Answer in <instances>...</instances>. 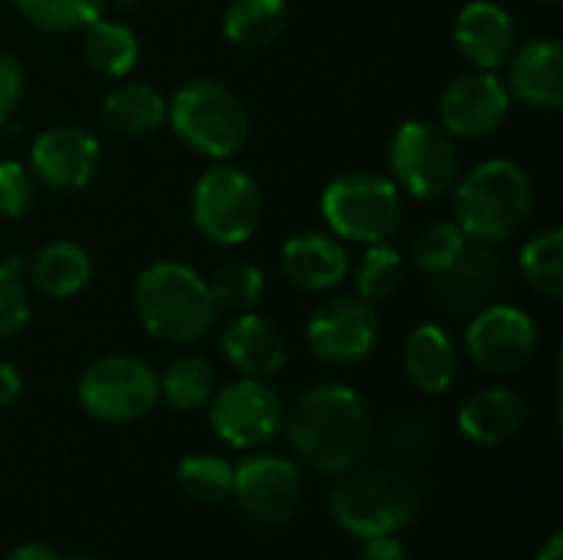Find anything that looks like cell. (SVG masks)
<instances>
[{"mask_svg": "<svg viewBox=\"0 0 563 560\" xmlns=\"http://www.w3.org/2000/svg\"><path fill=\"white\" fill-rule=\"evenodd\" d=\"M284 426L297 459L323 475L350 472L373 439L366 399L343 383H320L300 393L284 416Z\"/></svg>", "mask_w": 563, "mask_h": 560, "instance_id": "cell-1", "label": "cell"}, {"mask_svg": "<svg viewBox=\"0 0 563 560\" xmlns=\"http://www.w3.org/2000/svg\"><path fill=\"white\" fill-rule=\"evenodd\" d=\"M455 224L472 241H511L534 211L531 175L511 158H488L465 172L455 188Z\"/></svg>", "mask_w": 563, "mask_h": 560, "instance_id": "cell-2", "label": "cell"}, {"mask_svg": "<svg viewBox=\"0 0 563 560\" xmlns=\"http://www.w3.org/2000/svg\"><path fill=\"white\" fill-rule=\"evenodd\" d=\"M132 304L142 327L155 340L175 347L198 343L218 317V304L208 290V281L181 261L148 264L135 281Z\"/></svg>", "mask_w": 563, "mask_h": 560, "instance_id": "cell-3", "label": "cell"}, {"mask_svg": "<svg viewBox=\"0 0 563 560\" xmlns=\"http://www.w3.org/2000/svg\"><path fill=\"white\" fill-rule=\"evenodd\" d=\"M422 505L419 485L399 469H366L330 492L333 521L353 538H386L416 521Z\"/></svg>", "mask_w": 563, "mask_h": 560, "instance_id": "cell-4", "label": "cell"}, {"mask_svg": "<svg viewBox=\"0 0 563 560\" xmlns=\"http://www.w3.org/2000/svg\"><path fill=\"white\" fill-rule=\"evenodd\" d=\"M165 119L175 135L205 158H234L251 135L244 102L218 79H188L175 89Z\"/></svg>", "mask_w": 563, "mask_h": 560, "instance_id": "cell-5", "label": "cell"}, {"mask_svg": "<svg viewBox=\"0 0 563 560\" xmlns=\"http://www.w3.org/2000/svg\"><path fill=\"white\" fill-rule=\"evenodd\" d=\"M320 211L333 238L369 248L389 241L399 231L402 191L389 175L353 168L323 188Z\"/></svg>", "mask_w": 563, "mask_h": 560, "instance_id": "cell-6", "label": "cell"}, {"mask_svg": "<svg viewBox=\"0 0 563 560\" xmlns=\"http://www.w3.org/2000/svg\"><path fill=\"white\" fill-rule=\"evenodd\" d=\"M389 178L399 191L419 201H439L452 195L462 178L459 142L435 122L409 119L389 139Z\"/></svg>", "mask_w": 563, "mask_h": 560, "instance_id": "cell-7", "label": "cell"}, {"mask_svg": "<svg viewBox=\"0 0 563 560\" xmlns=\"http://www.w3.org/2000/svg\"><path fill=\"white\" fill-rule=\"evenodd\" d=\"M264 215L261 185L238 165H211L191 191L195 228L221 248H238L254 238Z\"/></svg>", "mask_w": 563, "mask_h": 560, "instance_id": "cell-8", "label": "cell"}, {"mask_svg": "<svg viewBox=\"0 0 563 560\" xmlns=\"http://www.w3.org/2000/svg\"><path fill=\"white\" fill-rule=\"evenodd\" d=\"M76 396L99 422H135L158 406V376L139 356L109 353L82 370Z\"/></svg>", "mask_w": 563, "mask_h": 560, "instance_id": "cell-9", "label": "cell"}, {"mask_svg": "<svg viewBox=\"0 0 563 560\" xmlns=\"http://www.w3.org/2000/svg\"><path fill=\"white\" fill-rule=\"evenodd\" d=\"M379 340V314L360 294H336L320 304L307 323V347L320 363L353 366L373 353Z\"/></svg>", "mask_w": 563, "mask_h": 560, "instance_id": "cell-10", "label": "cell"}, {"mask_svg": "<svg viewBox=\"0 0 563 560\" xmlns=\"http://www.w3.org/2000/svg\"><path fill=\"white\" fill-rule=\"evenodd\" d=\"M465 350L478 370L492 376L518 373L538 353V327L528 310L511 304H485L472 314Z\"/></svg>", "mask_w": 563, "mask_h": 560, "instance_id": "cell-11", "label": "cell"}, {"mask_svg": "<svg viewBox=\"0 0 563 560\" xmlns=\"http://www.w3.org/2000/svg\"><path fill=\"white\" fill-rule=\"evenodd\" d=\"M284 426V403L257 376H241L211 396V429L234 449H261Z\"/></svg>", "mask_w": 563, "mask_h": 560, "instance_id": "cell-12", "label": "cell"}, {"mask_svg": "<svg viewBox=\"0 0 563 560\" xmlns=\"http://www.w3.org/2000/svg\"><path fill=\"white\" fill-rule=\"evenodd\" d=\"M231 498L254 525H287L303 498V475L284 455H251L234 465Z\"/></svg>", "mask_w": 563, "mask_h": 560, "instance_id": "cell-13", "label": "cell"}, {"mask_svg": "<svg viewBox=\"0 0 563 560\" xmlns=\"http://www.w3.org/2000/svg\"><path fill=\"white\" fill-rule=\"evenodd\" d=\"M511 109V92L495 69H472L455 76L439 99L442 129L452 139H485L492 135Z\"/></svg>", "mask_w": 563, "mask_h": 560, "instance_id": "cell-14", "label": "cell"}, {"mask_svg": "<svg viewBox=\"0 0 563 560\" xmlns=\"http://www.w3.org/2000/svg\"><path fill=\"white\" fill-rule=\"evenodd\" d=\"M102 149L79 125H53L30 145V172L49 191H79L99 172Z\"/></svg>", "mask_w": 563, "mask_h": 560, "instance_id": "cell-15", "label": "cell"}, {"mask_svg": "<svg viewBox=\"0 0 563 560\" xmlns=\"http://www.w3.org/2000/svg\"><path fill=\"white\" fill-rule=\"evenodd\" d=\"M501 281V254L498 244L472 241L462 254L439 274L429 277V300L445 314H475L482 310Z\"/></svg>", "mask_w": 563, "mask_h": 560, "instance_id": "cell-16", "label": "cell"}, {"mask_svg": "<svg viewBox=\"0 0 563 560\" xmlns=\"http://www.w3.org/2000/svg\"><path fill=\"white\" fill-rule=\"evenodd\" d=\"M455 50L472 69H498L518 46L515 17L495 0H468L452 26Z\"/></svg>", "mask_w": 563, "mask_h": 560, "instance_id": "cell-17", "label": "cell"}, {"mask_svg": "<svg viewBox=\"0 0 563 560\" xmlns=\"http://www.w3.org/2000/svg\"><path fill=\"white\" fill-rule=\"evenodd\" d=\"M508 92L541 112L563 106V46L558 40H531L515 46L508 59Z\"/></svg>", "mask_w": 563, "mask_h": 560, "instance_id": "cell-18", "label": "cell"}, {"mask_svg": "<svg viewBox=\"0 0 563 560\" xmlns=\"http://www.w3.org/2000/svg\"><path fill=\"white\" fill-rule=\"evenodd\" d=\"M280 267L297 290L327 294L346 281L350 254H346V244L340 238L323 234V231H303L284 244Z\"/></svg>", "mask_w": 563, "mask_h": 560, "instance_id": "cell-19", "label": "cell"}, {"mask_svg": "<svg viewBox=\"0 0 563 560\" xmlns=\"http://www.w3.org/2000/svg\"><path fill=\"white\" fill-rule=\"evenodd\" d=\"M221 353L241 376L267 380L287 363V343L284 333L261 314L241 310L228 327L221 330Z\"/></svg>", "mask_w": 563, "mask_h": 560, "instance_id": "cell-20", "label": "cell"}, {"mask_svg": "<svg viewBox=\"0 0 563 560\" xmlns=\"http://www.w3.org/2000/svg\"><path fill=\"white\" fill-rule=\"evenodd\" d=\"M402 373L419 393L439 396L452 389L459 376V350L449 330L439 323L412 327L402 343Z\"/></svg>", "mask_w": 563, "mask_h": 560, "instance_id": "cell-21", "label": "cell"}, {"mask_svg": "<svg viewBox=\"0 0 563 560\" xmlns=\"http://www.w3.org/2000/svg\"><path fill=\"white\" fill-rule=\"evenodd\" d=\"M528 422V403L505 386H488L472 393L459 409V429L475 446H501L521 432Z\"/></svg>", "mask_w": 563, "mask_h": 560, "instance_id": "cell-22", "label": "cell"}, {"mask_svg": "<svg viewBox=\"0 0 563 560\" xmlns=\"http://www.w3.org/2000/svg\"><path fill=\"white\" fill-rule=\"evenodd\" d=\"M92 281V257L76 241H49L30 261V284L49 300H69Z\"/></svg>", "mask_w": 563, "mask_h": 560, "instance_id": "cell-23", "label": "cell"}, {"mask_svg": "<svg viewBox=\"0 0 563 560\" xmlns=\"http://www.w3.org/2000/svg\"><path fill=\"white\" fill-rule=\"evenodd\" d=\"M165 112H168V102L148 83L115 86L102 99V119H106V125L112 132L125 135V139H145V135H152L155 129H162Z\"/></svg>", "mask_w": 563, "mask_h": 560, "instance_id": "cell-24", "label": "cell"}, {"mask_svg": "<svg viewBox=\"0 0 563 560\" xmlns=\"http://www.w3.org/2000/svg\"><path fill=\"white\" fill-rule=\"evenodd\" d=\"M82 56L99 76L122 79L132 73V66L139 59V40L125 23L106 20L99 13L96 20H89L82 26Z\"/></svg>", "mask_w": 563, "mask_h": 560, "instance_id": "cell-25", "label": "cell"}, {"mask_svg": "<svg viewBox=\"0 0 563 560\" xmlns=\"http://www.w3.org/2000/svg\"><path fill=\"white\" fill-rule=\"evenodd\" d=\"M287 26V0H231L221 30L241 50L271 46Z\"/></svg>", "mask_w": 563, "mask_h": 560, "instance_id": "cell-26", "label": "cell"}, {"mask_svg": "<svg viewBox=\"0 0 563 560\" xmlns=\"http://www.w3.org/2000/svg\"><path fill=\"white\" fill-rule=\"evenodd\" d=\"M214 389V370L205 356H178L158 376V399L168 403L175 413H195L208 406Z\"/></svg>", "mask_w": 563, "mask_h": 560, "instance_id": "cell-27", "label": "cell"}, {"mask_svg": "<svg viewBox=\"0 0 563 560\" xmlns=\"http://www.w3.org/2000/svg\"><path fill=\"white\" fill-rule=\"evenodd\" d=\"M525 281L548 300L563 297V231L544 228L521 248Z\"/></svg>", "mask_w": 563, "mask_h": 560, "instance_id": "cell-28", "label": "cell"}, {"mask_svg": "<svg viewBox=\"0 0 563 560\" xmlns=\"http://www.w3.org/2000/svg\"><path fill=\"white\" fill-rule=\"evenodd\" d=\"M178 485L198 505H221L231 498L234 465L221 455H211V452L185 455L178 465Z\"/></svg>", "mask_w": 563, "mask_h": 560, "instance_id": "cell-29", "label": "cell"}, {"mask_svg": "<svg viewBox=\"0 0 563 560\" xmlns=\"http://www.w3.org/2000/svg\"><path fill=\"white\" fill-rule=\"evenodd\" d=\"M406 281V257L393 244H369L356 267V294L369 304L389 300Z\"/></svg>", "mask_w": 563, "mask_h": 560, "instance_id": "cell-30", "label": "cell"}, {"mask_svg": "<svg viewBox=\"0 0 563 560\" xmlns=\"http://www.w3.org/2000/svg\"><path fill=\"white\" fill-rule=\"evenodd\" d=\"M20 17L43 33L82 30L106 10V0H13Z\"/></svg>", "mask_w": 563, "mask_h": 560, "instance_id": "cell-31", "label": "cell"}, {"mask_svg": "<svg viewBox=\"0 0 563 560\" xmlns=\"http://www.w3.org/2000/svg\"><path fill=\"white\" fill-rule=\"evenodd\" d=\"M468 244L465 231L455 221H435L426 231H419V238L412 241V267L426 277H439Z\"/></svg>", "mask_w": 563, "mask_h": 560, "instance_id": "cell-32", "label": "cell"}, {"mask_svg": "<svg viewBox=\"0 0 563 560\" xmlns=\"http://www.w3.org/2000/svg\"><path fill=\"white\" fill-rule=\"evenodd\" d=\"M208 290H211L218 307L241 314V310H251L261 300L264 274H261V267H254L247 261H234V264H224V267L214 271V277L208 281Z\"/></svg>", "mask_w": 563, "mask_h": 560, "instance_id": "cell-33", "label": "cell"}, {"mask_svg": "<svg viewBox=\"0 0 563 560\" xmlns=\"http://www.w3.org/2000/svg\"><path fill=\"white\" fill-rule=\"evenodd\" d=\"M30 284L23 281V271L16 261L0 264V343L13 340L26 320H30Z\"/></svg>", "mask_w": 563, "mask_h": 560, "instance_id": "cell-34", "label": "cell"}, {"mask_svg": "<svg viewBox=\"0 0 563 560\" xmlns=\"http://www.w3.org/2000/svg\"><path fill=\"white\" fill-rule=\"evenodd\" d=\"M36 201V178L23 162L0 158V218H23Z\"/></svg>", "mask_w": 563, "mask_h": 560, "instance_id": "cell-35", "label": "cell"}, {"mask_svg": "<svg viewBox=\"0 0 563 560\" xmlns=\"http://www.w3.org/2000/svg\"><path fill=\"white\" fill-rule=\"evenodd\" d=\"M23 99V69L10 50L0 46V122L13 116V109Z\"/></svg>", "mask_w": 563, "mask_h": 560, "instance_id": "cell-36", "label": "cell"}, {"mask_svg": "<svg viewBox=\"0 0 563 560\" xmlns=\"http://www.w3.org/2000/svg\"><path fill=\"white\" fill-rule=\"evenodd\" d=\"M360 560H412V558H409L406 545H399L393 535H386V538H369V541H366V548H363V554H360Z\"/></svg>", "mask_w": 563, "mask_h": 560, "instance_id": "cell-37", "label": "cell"}, {"mask_svg": "<svg viewBox=\"0 0 563 560\" xmlns=\"http://www.w3.org/2000/svg\"><path fill=\"white\" fill-rule=\"evenodd\" d=\"M23 393V380H20V370L13 363H3L0 360V409L13 406Z\"/></svg>", "mask_w": 563, "mask_h": 560, "instance_id": "cell-38", "label": "cell"}, {"mask_svg": "<svg viewBox=\"0 0 563 560\" xmlns=\"http://www.w3.org/2000/svg\"><path fill=\"white\" fill-rule=\"evenodd\" d=\"M393 439H396V446H399V449H416V442H412V439H419V442L426 446V422H422V419H416V416H406V419H399V422H396Z\"/></svg>", "mask_w": 563, "mask_h": 560, "instance_id": "cell-39", "label": "cell"}, {"mask_svg": "<svg viewBox=\"0 0 563 560\" xmlns=\"http://www.w3.org/2000/svg\"><path fill=\"white\" fill-rule=\"evenodd\" d=\"M3 560H63L49 545H23L16 551H10Z\"/></svg>", "mask_w": 563, "mask_h": 560, "instance_id": "cell-40", "label": "cell"}, {"mask_svg": "<svg viewBox=\"0 0 563 560\" xmlns=\"http://www.w3.org/2000/svg\"><path fill=\"white\" fill-rule=\"evenodd\" d=\"M563 558V535L561 531H554L551 538H548V545L538 551V560H561Z\"/></svg>", "mask_w": 563, "mask_h": 560, "instance_id": "cell-41", "label": "cell"}, {"mask_svg": "<svg viewBox=\"0 0 563 560\" xmlns=\"http://www.w3.org/2000/svg\"><path fill=\"white\" fill-rule=\"evenodd\" d=\"M534 3H541V7H558L561 0H534Z\"/></svg>", "mask_w": 563, "mask_h": 560, "instance_id": "cell-42", "label": "cell"}, {"mask_svg": "<svg viewBox=\"0 0 563 560\" xmlns=\"http://www.w3.org/2000/svg\"><path fill=\"white\" fill-rule=\"evenodd\" d=\"M119 7H132V0H119Z\"/></svg>", "mask_w": 563, "mask_h": 560, "instance_id": "cell-43", "label": "cell"}, {"mask_svg": "<svg viewBox=\"0 0 563 560\" xmlns=\"http://www.w3.org/2000/svg\"><path fill=\"white\" fill-rule=\"evenodd\" d=\"M69 560H89V558H69Z\"/></svg>", "mask_w": 563, "mask_h": 560, "instance_id": "cell-44", "label": "cell"}]
</instances>
